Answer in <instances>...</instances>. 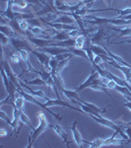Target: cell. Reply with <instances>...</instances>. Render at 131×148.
<instances>
[{
	"instance_id": "cell-25",
	"label": "cell",
	"mask_w": 131,
	"mask_h": 148,
	"mask_svg": "<svg viewBox=\"0 0 131 148\" xmlns=\"http://www.w3.org/2000/svg\"><path fill=\"white\" fill-rule=\"evenodd\" d=\"M116 13H118V18H123L127 15L131 14V8H125V9H117Z\"/></svg>"
},
{
	"instance_id": "cell-33",
	"label": "cell",
	"mask_w": 131,
	"mask_h": 148,
	"mask_svg": "<svg viewBox=\"0 0 131 148\" xmlns=\"http://www.w3.org/2000/svg\"><path fill=\"white\" fill-rule=\"evenodd\" d=\"M0 134H1V136H5V135L8 134V133L6 132V130H4V128H1V130H0Z\"/></svg>"
},
{
	"instance_id": "cell-30",
	"label": "cell",
	"mask_w": 131,
	"mask_h": 148,
	"mask_svg": "<svg viewBox=\"0 0 131 148\" xmlns=\"http://www.w3.org/2000/svg\"><path fill=\"white\" fill-rule=\"evenodd\" d=\"M10 57H11V59L14 61V62L19 64V65H20V67L22 68V65H21V63H20L21 56H16V54H14V53H10Z\"/></svg>"
},
{
	"instance_id": "cell-14",
	"label": "cell",
	"mask_w": 131,
	"mask_h": 148,
	"mask_svg": "<svg viewBox=\"0 0 131 148\" xmlns=\"http://www.w3.org/2000/svg\"><path fill=\"white\" fill-rule=\"evenodd\" d=\"M50 128H52V130L55 131L56 134L63 140L64 143H66L67 147H69V142H68V139H67V134H66V132L64 131L62 126L57 125V123H55V125H50Z\"/></svg>"
},
{
	"instance_id": "cell-35",
	"label": "cell",
	"mask_w": 131,
	"mask_h": 148,
	"mask_svg": "<svg viewBox=\"0 0 131 148\" xmlns=\"http://www.w3.org/2000/svg\"><path fill=\"white\" fill-rule=\"evenodd\" d=\"M126 125H131V121H129V123H127Z\"/></svg>"
},
{
	"instance_id": "cell-34",
	"label": "cell",
	"mask_w": 131,
	"mask_h": 148,
	"mask_svg": "<svg viewBox=\"0 0 131 148\" xmlns=\"http://www.w3.org/2000/svg\"><path fill=\"white\" fill-rule=\"evenodd\" d=\"M60 1H63V2H65L66 4H68L69 1H74V0H60Z\"/></svg>"
},
{
	"instance_id": "cell-31",
	"label": "cell",
	"mask_w": 131,
	"mask_h": 148,
	"mask_svg": "<svg viewBox=\"0 0 131 148\" xmlns=\"http://www.w3.org/2000/svg\"><path fill=\"white\" fill-rule=\"evenodd\" d=\"M123 130H124V132L127 134V136L129 137V140L131 142V125H126L125 126H123Z\"/></svg>"
},
{
	"instance_id": "cell-11",
	"label": "cell",
	"mask_w": 131,
	"mask_h": 148,
	"mask_svg": "<svg viewBox=\"0 0 131 148\" xmlns=\"http://www.w3.org/2000/svg\"><path fill=\"white\" fill-rule=\"evenodd\" d=\"M106 35V30H104L103 27H100L99 29H98V32L95 33V35L93 36L91 39H89V42L93 45H99L100 46L102 40L104 39Z\"/></svg>"
},
{
	"instance_id": "cell-21",
	"label": "cell",
	"mask_w": 131,
	"mask_h": 148,
	"mask_svg": "<svg viewBox=\"0 0 131 148\" xmlns=\"http://www.w3.org/2000/svg\"><path fill=\"white\" fill-rule=\"evenodd\" d=\"M13 1V5L17 6L21 9H26L30 5V0H12Z\"/></svg>"
},
{
	"instance_id": "cell-12",
	"label": "cell",
	"mask_w": 131,
	"mask_h": 148,
	"mask_svg": "<svg viewBox=\"0 0 131 148\" xmlns=\"http://www.w3.org/2000/svg\"><path fill=\"white\" fill-rule=\"evenodd\" d=\"M117 133H118V131H114V133L111 138L104 139V146H109V145H122L124 142L128 143V141H126L124 138H121V139L115 138V136L117 135Z\"/></svg>"
},
{
	"instance_id": "cell-18",
	"label": "cell",
	"mask_w": 131,
	"mask_h": 148,
	"mask_svg": "<svg viewBox=\"0 0 131 148\" xmlns=\"http://www.w3.org/2000/svg\"><path fill=\"white\" fill-rule=\"evenodd\" d=\"M78 102L83 103V104L86 105V106H88L90 109L93 110V111H94V112H96V113H99V114H104V113H106V109H108V107L111 106V105H108V107H106V108H103V109H102V108H99V107H97V106H95V105L91 104V103H87V102L83 101V100H81V99H80Z\"/></svg>"
},
{
	"instance_id": "cell-3",
	"label": "cell",
	"mask_w": 131,
	"mask_h": 148,
	"mask_svg": "<svg viewBox=\"0 0 131 148\" xmlns=\"http://www.w3.org/2000/svg\"><path fill=\"white\" fill-rule=\"evenodd\" d=\"M22 36L23 35H17V34H16L14 37L10 38L11 45L13 46V47L16 49V51H18V49H26V51H28L31 53V52L34 51L35 49L31 46L30 44H29L27 40L24 39Z\"/></svg>"
},
{
	"instance_id": "cell-5",
	"label": "cell",
	"mask_w": 131,
	"mask_h": 148,
	"mask_svg": "<svg viewBox=\"0 0 131 148\" xmlns=\"http://www.w3.org/2000/svg\"><path fill=\"white\" fill-rule=\"evenodd\" d=\"M100 77V74L99 72L96 70L95 68L92 69V73L90 74V76L88 77V79L85 81V82H83L82 84H81L79 87L76 89V91H77L78 93H80L81 91H83V90H85L86 88H90V86L92 85L93 81H94L96 78H99Z\"/></svg>"
},
{
	"instance_id": "cell-13",
	"label": "cell",
	"mask_w": 131,
	"mask_h": 148,
	"mask_svg": "<svg viewBox=\"0 0 131 148\" xmlns=\"http://www.w3.org/2000/svg\"><path fill=\"white\" fill-rule=\"evenodd\" d=\"M60 93H62V94L65 95V97L68 98V99L72 103H74V104H78V101L80 100L79 93L76 91V90L75 91H71V90H67L63 87L62 89L60 90Z\"/></svg>"
},
{
	"instance_id": "cell-22",
	"label": "cell",
	"mask_w": 131,
	"mask_h": 148,
	"mask_svg": "<svg viewBox=\"0 0 131 148\" xmlns=\"http://www.w3.org/2000/svg\"><path fill=\"white\" fill-rule=\"evenodd\" d=\"M19 96L15 99V106L17 107L18 109L20 110H24V106H25V103H26V100L25 98H24L23 96H21L20 94H18Z\"/></svg>"
},
{
	"instance_id": "cell-7",
	"label": "cell",
	"mask_w": 131,
	"mask_h": 148,
	"mask_svg": "<svg viewBox=\"0 0 131 148\" xmlns=\"http://www.w3.org/2000/svg\"><path fill=\"white\" fill-rule=\"evenodd\" d=\"M7 8L5 11H1V17H4L7 21H13L16 19L15 11L13 10V1L12 0H6Z\"/></svg>"
},
{
	"instance_id": "cell-29",
	"label": "cell",
	"mask_w": 131,
	"mask_h": 148,
	"mask_svg": "<svg viewBox=\"0 0 131 148\" xmlns=\"http://www.w3.org/2000/svg\"><path fill=\"white\" fill-rule=\"evenodd\" d=\"M0 116H1V119H2V120H3L4 121H5L6 123H8L9 125H12V121L10 120V119L8 118V116H6L5 113H4L3 111H1V112H0Z\"/></svg>"
},
{
	"instance_id": "cell-28",
	"label": "cell",
	"mask_w": 131,
	"mask_h": 148,
	"mask_svg": "<svg viewBox=\"0 0 131 148\" xmlns=\"http://www.w3.org/2000/svg\"><path fill=\"white\" fill-rule=\"evenodd\" d=\"M9 42H10V38L7 37L6 35H4L1 33V45H2V47H5L6 45H8Z\"/></svg>"
},
{
	"instance_id": "cell-24",
	"label": "cell",
	"mask_w": 131,
	"mask_h": 148,
	"mask_svg": "<svg viewBox=\"0 0 131 148\" xmlns=\"http://www.w3.org/2000/svg\"><path fill=\"white\" fill-rule=\"evenodd\" d=\"M20 121H22V123H24V125H27L29 126V127L32 128V130H35V127L32 125V123H31L30 119H29L28 116H26L25 114H24V112L22 113V114H21V119H20Z\"/></svg>"
},
{
	"instance_id": "cell-9",
	"label": "cell",
	"mask_w": 131,
	"mask_h": 148,
	"mask_svg": "<svg viewBox=\"0 0 131 148\" xmlns=\"http://www.w3.org/2000/svg\"><path fill=\"white\" fill-rule=\"evenodd\" d=\"M70 130H71V131H72V133H73V138H74L77 146L78 147H83L84 140H83L82 135H81V133L79 132V130H78V128H77V121H76L73 123V125L70 126Z\"/></svg>"
},
{
	"instance_id": "cell-20",
	"label": "cell",
	"mask_w": 131,
	"mask_h": 148,
	"mask_svg": "<svg viewBox=\"0 0 131 148\" xmlns=\"http://www.w3.org/2000/svg\"><path fill=\"white\" fill-rule=\"evenodd\" d=\"M25 83L28 85H35V86H46V82L42 77H37L33 80H24Z\"/></svg>"
},
{
	"instance_id": "cell-1",
	"label": "cell",
	"mask_w": 131,
	"mask_h": 148,
	"mask_svg": "<svg viewBox=\"0 0 131 148\" xmlns=\"http://www.w3.org/2000/svg\"><path fill=\"white\" fill-rule=\"evenodd\" d=\"M37 116H38V118H39V120H40V125H39V126H38L37 128L33 130L32 132H31L30 135H29V144L27 146L28 148L32 147L33 144H34V142L37 140V138L39 137L44 130H46L47 128L50 127V125H49L48 121H47V120H46V114L42 113V112L38 113Z\"/></svg>"
},
{
	"instance_id": "cell-27",
	"label": "cell",
	"mask_w": 131,
	"mask_h": 148,
	"mask_svg": "<svg viewBox=\"0 0 131 148\" xmlns=\"http://www.w3.org/2000/svg\"><path fill=\"white\" fill-rule=\"evenodd\" d=\"M118 32H119V35H118V37H119V38L124 37V36L131 35V27L125 28V29H121V30H118Z\"/></svg>"
},
{
	"instance_id": "cell-2",
	"label": "cell",
	"mask_w": 131,
	"mask_h": 148,
	"mask_svg": "<svg viewBox=\"0 0 131 148\" xmlns=\"http://www.w3.org/2000/svg\"><path fill=\"white\" fill-rule=\"evenodd\" d=\"M89 17L93 18L94 20L93 21L87 20L86 23L93 24V25L102 26V25H104V24H113V25H116V26L131 25V20H124V19H121L118 17L117 18H100V17H95V16H89Z\"/></svg>"
},
{
	"instance_id": "cell-4",
	"label": "cell",
	"mask_w": 131,
	"mask_h": 148,
	"mask_svg": "<svg viewBox=\"0 0 131 148\" xmlns=\"http://www.w3.org/2000/svg\"><path fill=\"white\" fill-rule=\"evenodd\" d=\"M31 53L37 57L38 60H39L40 62L47 69V70L50 71V68H49V60H50V57H51L50 54L46 53V52H44V51H40L37 49H35Z\"/></svg>"
},
{
	"instance_id": "cell-15",
	"label": "cell",
	"mask_w": 131,
	"mask_h": 148,
	"mask_svg": "<svg viewBox=\"0 0 131 148\" xmlns=\"http://www.w3.org/2000/svg\"><path fill=\"white\" fill-rule=\"evenodd\" d=\"M19 52V54H20V56H21V59L25 62L26 64H27V66H28V71H31L32 70L33 72H35V73H37V71L38 70H35V68H33L32 67V65H31V63H30V60H29V52L28 51H26V49H18L17 51Z\"/></svg>"
},
{
	"instance_id": "cell-32",
	"label": "cell",
	"mask_w": 131,
	"mask_h": 148,
	"mask_svg": "<svg viewBox=\"0 0 131 148\" xmlns=\"http://www.w3.org/2000/svg\"><path fill=\"white\" fill-rule=\"evenodd\" d=\"M113 44L115 45H120V44H131V39L130 40H123V42H114Z\"/></svg>"
},
{
	"instance_id": "cell-6",
	"label": "cell",
	"mask_w": 131,
	"mask_h": 148,
	"mask_svg": "<svg viewBox=\"0 0 131 148\" xmlns=\"http://www.w3.org/2000/svg\"><path fill=\"white\" fill-rule=\"evenodd\" d=\"M90 88L93 90H97V91H101V92H104V93H106V95H108V97H111V98H113L111 96V94L108 93V88L106 87V84L104 82L103 79H101V78H96L94 81H93V83H92V85L90 86Z\"/></svg>"
},
{
	"instance_id": "cell-26",
	"label": "cell",
	"mask_w": 131,
	"mask_h": 148,
	"mask_svg": "<svg viewBox=\"0 0 131 148\" xmlns=\"http://www.w3.org/2000/svg\"><path fill=\"white\" fill-rule=\"evenodd\" d=\"M19 24H20V27H21V29L24 31V32L27 34V32L29 31V29H30V24H29L27 21L26 20H19Z\"/></svg>"
},
{
	"instance_id": "cell-16",
	"label": "cell",
	"mask_w": 131,
	"mask_h": 148,
	"mask_svg": "<svg viewBox=\"0 0 131 148\" xmlns=\"http://www.w3.org/2000/svg\"><path fill=\"white\" fill-rule=\"evenodd\" d=\"M54 23H61V24H68V25H74V24H77L75 21V19L70 15H68L67 13H63L62 15L59 18L55 19L53 21Z\"/></svg>"
},
{
	"instance_id": "cell-10",
	"label": "cell",
	"mask_w": 131,
	"mask_h": 148,
	"mask_svg": "<svg viewBox=\"0 0 131 148\" xmlns=\"http://www.w3.org/2000/svg\"><path fill=\"white\" fill-rule=\"evenodd\" d=\"M12 106H13L14 111H13V121H12V125L10 126L12 130H13V131H15L17 126H19V125H20V119H21V114H22L23 111L18 109L17 107L15 106V104L12 105Z\"/></svg>"
},
{
	"instance_id": "cell-8",
	"label": "cell",
	"mask_w": 131,
	"mask_h": 148,
	"mask_svg": "<svg viewBox=\"0 0 131 148\" xmlns=\"http://www.w3.org/2000/svg\"><path fill=\"white\" fill-rule=\"evenodd\" d=\"M2 66H3V68H4V70H5L7 76H8L9 78H10V80L12 81V82H13L14 84L17 86V88L20 87L21 85L19 84V77H17V76H16L15 74H14L13 70H12V68H11V66L9 65L8 61H7L6 59H4L3 63H2Z\"/></svg>"
},
{
	"instance_id": "cell-19",
	"label": "cell",
	"mask_w": 131,
	"mask_h": 148,
	"mask_svg": "<svg viewBox=\"0 0 131 148\" xmlns=\"http://www.w3.org/2000/svg\"><path fill=\"white\" fill-rule=\"evenodd\" d=\"M0 31H1L2 34L6 35L7 37H9V38H12V37H14V36L16 35L15 31H14L9 25H7V26L1 25V26H0Z\"/></svg>"
},
{
	"instance_id": "cell-17",
	"label": "cell",
	"mask_w": 131,
	"mask_h": 148,
	"mask_svg": "<svg viewBox=\"0 0 131 148\" xmlns=\"http://www.w3.org/2000/svg\"><path fill=\"white\" fill-rule=\"evenodd\" d=\"M70 36L68 34V31H57L55 35L52 36L51 40H55V42H59V40H64L70 39Z\"/></svg>"
},
{
	"instance_id": "cell-23",
	"label": "cell",
	"mask_w": 131,
	"mask_h": 148,
	"mask_svg": "<svg viewBox=\"0 0 131 148\" xmlns=\"http://www.w3.org/2000/svg\"><path fill=\"white\" fill-rule=\"evenodd\" d=\"M75 39H76L75 47H77V49H83V47H84L85 42H87V38H86V36H80V37L75 38Z\"/></svg>"
}]
</instances>
